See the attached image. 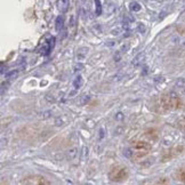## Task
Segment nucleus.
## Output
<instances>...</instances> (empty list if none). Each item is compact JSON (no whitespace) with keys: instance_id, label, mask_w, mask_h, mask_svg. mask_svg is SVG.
Wrapping results in <instances>:
<instances>
[{"instance_id":"11","label":"nucleus","mask_w":185,"mask_h":185,"mask_svg":"<svg viewBox=\"0 0 185 185\" xmlns=\"http://www.w3.org/2000/svg\"><path fill=\"white\" fill-rule=\"evenodd\" d=\"M82 97H83V98H82V101H81V104H86V102L89 101V96L85 95V96H82Z\"/></svg>"},{"instance_id":"9","label":"nucleus","mask_w":185,"mask_h":185,"mask_svg":"<svg viewBox=\"0 0 185 185\" xmlns=\"http://www.w3.org/2000/svg\"><path fill=\"white\" fill-rule=\"evenodd\" d=\"M176 86L177 87H184L185 86V79L184 78H179L176 81Z\"/></svg>"},{"instance_id":"2","label":"nucleus","mask_w":185,"mask_h":185,"mask_svg":"<svg viewBox=\"0 0 185 185\" xmlns=\"http://www.w3.org/2000/svg\"><path fill=\"white\" fill-rule=\"evenodd\" d=\"M144 58H145V54L144 53H139L138 55H136L135 57H134V60H132V65L135 66H139L142 63H143V61H144Z\"/></svg>"},{"instance_id":"13","label":"nucleus","mask_w":185,"mask_h":185,"mask_svg":"<svg viewBox=\"0 0 185 185\" xmlns=\"http://www.w3.org/2000/svg\"><path fill=\"white\" fill-rule=\"evenodd\" d=\"M117 116H118V117H117V120H121V119H122V117H121V116H122V113H118Z\"/></svg>"},{"instance_id":"5","label":"nucleus","mask_w":185,"mask_h":185,"mask_svg":"<svg viewBox=\"0 0 185 185\" xmlns=\"http://www.w3.org/2000/svg\"><path fill=\"white\" fill-rule=\"evenodd\" d=\"M95 1V13L97 16H101L103 13V7L101 4V0H94Z\"/></svg>"},{"instance_id":"3","label":"nucleus","mask_w":185,"mask_h":185,"mask_svg":"<svg viewBox=\"0 0 185 185\" xmlns=\"http://www.w3.org/2000/svg\"><path fill=\"white\" fill-rule=\"evenodd\" d=\"M64 27V17L62 16V15H60V16H57L56 17V21H55V27H56V30L57 31H61L62 29Z\"/></svg>"},{"instance_id":"14","label":"nucleus","mask_w":185,"mask_h":185,"mask_svg":"<svg viewBox=\"0 0 185 185\" xmlns=\"http://www.w3.org/2000/svg\"><path fill=\"white\" fill-rule=\"evenodd\" d=\"M183 43H184V46H185V41H184V42H183Z\"/></svg>"},{"instance_id":"7","label":"nucleus","mask_w":185,"mask_h":185,"mask_svg":"<svg viewBox=\"0 0 185 185\" xmlns=\"http://www.w3.org/2000/svg\"><path fill=\"white\" fill-rule=\"evenodd\" d=\"M81 86H82V77L78 76V77H76V79L73 80V87L76 89H79Z\"/></svg>"},{"instance_id":"8","label":"nucleus","mask_w":185,"mask_h":185,"mask_svg":"<svg viewBox=\"0 0 185 185\" xmlns=\"http://www.w3.org/2000/svg\"><path fill=\"white\" fill-rule=\"evenodd\" d=\"M17 74H18V72H17V71H11V72L6 73V78H8V79H12V78L17 77Z\"/></svg>"},{"instance_id":"4","label":"nucleus","mask_w":185,"mask_h":185,"mask_svg":"<svg viewBox=\"0 0 185 185\" xmlns=\"http://www.w3.org/2000/svg\"><path fill=\"white\" fill-rule=\"evenodd\" d=\"M87 52H89V49L86 48V47L79 48V49H78V54H77L78 60H79V61H83V60L86 58V56H87Z\"/></svg>"},{"instance_id":"12","label":"nucleus","mask_w":185,"mask_h":185,"mask_svg":"<svg viewBox=\"0 0 185 185\" xmlns=\"http://www.w3.org/2000/svg\"><path fill=\"white\" fill-rule=\"evenodd\" d=\"M74 69H76L74 71H77V69H83V65L82 64H77V65L74 66Z\"/></svg>"},{"instance_id":"10","label":"nucleus","mask_w":185,"mask_h":185,"mask_svg":"<svg viewBox=\"0 0 185 185\" xmlns=\"http://www.w3.org/2000/svg\"><path fill=\"white\" fill-rule=\"evenodd\" d=\"M47 43H48V46H49V47L53 49L54 47H55V38H54V37L49 38V39H48V41H47Z\"/></svg>"},{"instance_id":"1","label":"nucleus","mask_w":185,"mask_h":185,"mask_svg":"<svg viewBox=\"0 0 185 185\" xmlns=\"http://www.w3.org/2000/svg\"><path fill=\"white\" fill-rule=\"evenodd\" d=\"M56 6H57V9L61 12L62 14L66 13L70 8V0H57L56 2Z\"/></svg>"},{"instance_id":"15","label":"nucleus","mask_w":185,"mask_h":185,"mask_svg":"<svg viewBox=\"0 0 185 185\" xmlns=\"http://www.w3.org/2000/svg\"><path fill=\"white\" fill-rule=\"evenodd\" d=\"M184 92H185V90H184Z\"/></svg>"},{"instance_id":"6","label":"nucleus","mask_w":185,"mask_h":185,"mask_svg":"<svg viewBox=\"0 0 185 185\" xmlns=\"http://www.w3.org/2000/svg\"><path fill=\"white\" fill-rule=\"evenodd\" d=\"M129 8H130V11H132V12L137 13V12H139V11L142 9V6H141L138 2L132 1V2H130V5H129Z\"/></svg>"}]
</instances>
